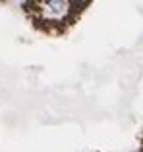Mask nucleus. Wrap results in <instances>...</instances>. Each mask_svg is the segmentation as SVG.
I'll use <instances>...</instances> for the list:
<instances>
[{"mask_svg":"<svg viewBox=\"0 0 143 152\" xmlns=\"http://www.w3.org/2000/svg\"><path fill=\"white\" fill-rule=\"evenodd\" d=\"M41 14L49 23H62L72 10V2H43Z\"/></svg>","mask_w":143,"mask_h":152,"instance_id":"1","label":"nucleus"}]
</instances>
